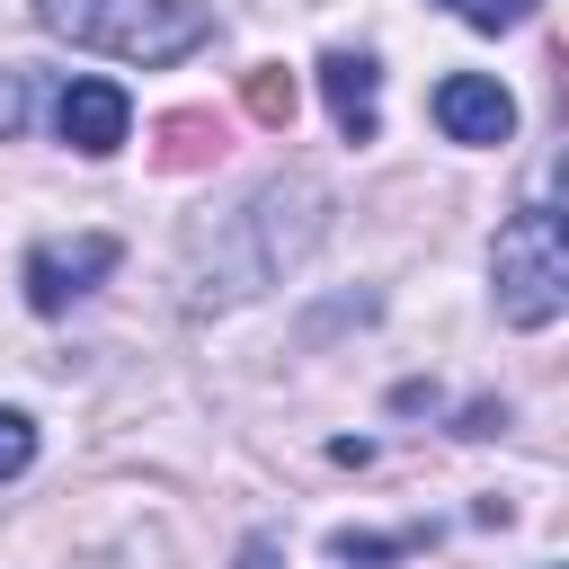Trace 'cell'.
I'll return each instance as SVG.
<instances>
[{"label":"cell","instance_id":"cell-1","mask_svg":"<svg viewBox=\"0 0 569 569\" xmlns=\"http://www.w3.org/2000/svg\"><path fill=\"white\" fill-rule=\"evenodd\" d=\"M329 231V187L320 178H267L249 187L222 222H204L187 240V311H231L267 284H284V267H302Z\"/></svg>","mask_w":569,"mask_h":569},{"label":"cell","instance_id":"cell-2","mask_svg":"<svg viewBox=\"0 0 569 569\" xmlns=\"http://www.w3.org/2000/svg\"><path fill=\"white\" fill-rule=\"evenodd\" d=\"M36 18L62 44H89L116 62H178L213 36V18L196 0H36Z\"/></svg>","mask_w":569,"mask_h":569},{"label":"cell","instance_id":"cell-3","mask_svg":"<svg viewBox=\"0 0 569 569\" xmlns=\"http://www.w3.org/2000/svg\"><path fill=\"white\" fill-rule=\"evenodd\" d=\"M489 293H498L507 329H551L569 311V231H560L551 204L507 213V231L489 249Z\"/></svg>","mask_w":569,"mask_h":569},{"label":"cell","instance_id":"cell-4","mask_svg":"<svg viewBox=\"0 0 569 569\" xmlns=\"http://www.w3.org/2000/svg\"><path fill=\"white\" fill-rule=\"evenodd\" d=\"M116 258H124L116 231H71V240H36L18 276H27V302H36V311H71L89 284L116 276Z\"/></svg>","mask_w":569,"mask_h":569},{"label":"cell","instance_id":"cell-5","mask_svg":"<svg viewBox=\"0 0 569 569\" xmlns=\"http://www.w3.org/2000/svg\"><path fill=\"white\" fill-rule=\"evenodd\" d=\"M53 124H62V142H71L80 160H107V151H124V133H133V98H124L116 80H62Z\"/></svg>","mask_w":569,"mask_h":569},{"label":"cell","instance_id":"cell-6","mask_svg":"<svg viewBox=\"0 0 569 569\" xmlns=\"http://www.w3.org/2000/svg\"><path fill=\"white\" fill-rule=\"evenodd\" d=\"M436 124H445V142L489 151V142L516 133V98H507L489 71H445V80H436Z\"/></svg>","mask_w":569,"mask_h":569},{"label":"cell","instance_id":"cell-7","mask_svg":"<svg viewBox=\"0 0 569 569\" xmlns=\"http://www.w3.org/2000/svg\"><path fill=\"white\" fill-rule=\"evenodd\" d=\"M320 98H329V124H338L347 142H373V133H382V71H373V53L329 44V53H320Z\"/></svg>","mask_w":569,"mask_h":569},{"label":"cell","instance_id":"cell-8","mask_svg":"<svg viewBox=\"0 0 569 569\" xmlns=\"http://www.w3.org/2000/svg\"><path fill=\"white\" fill-rule=\"evenodd\" d=\"M213 151H222V133H213L204 116H169V124H160V160H169V169H196V160H213Z\"/></svg>","mask_w":569,"mask_h":569},{"label":"cell","instance_id":"cell-9","mask_svg":"<svg viewBox=\"0 0 569 569\" xmlns=\"http://www.w3.org/2000/svg\"><path fill=\"white\" fill-rule=\"evenodd\" d=\"M249 116L258 124H293V71L284 62H258L249 71Z\"/></svg>","mask_w":569,"mask_h":569},{"label":"cell","instance_id":"cell-10","mask_svg":"<svg viewBox=\"0 0 569 569\" xmlns=\"http://www.w3.org/2000/svg\"><path fill=\"white\" fill-rule=\"evenodd\" d=\"M36 462V418L27 409H0V480H18Z\"/></svg>","mask_w":569,"mask_h":569},{"label":"cell","instance_id":"cell-11","mask_svg":"<svg viewBox=\"0 0 569 569\" xmlns=\"http://www.w3.org/2000/svg\"><path fill=\"white\" fill-rule=\"evenodd\" d=\"M27 116H36V80H27L18 62H0V142H9Z\"/></svg>","mask_w":569,"mask_h":569},{"label":"cell","instance_id":"cell-12","mask_svg":"<svg viewBox=\"0 0 569 569\" xmlns=\"http://www.w3.org/2000/svg\"><path fill=\"white\" fill-rule=\"evenodd\" d=\"M445 9H453L462 27H480V36H498V27H516L533 0H445Z\"/></svg>","mask_w":569,"mask_h":569},{"label":"cell","instance_id":"cell-13","mask_svg":"<svg viewBox=\"0 0 569 569\" xmlns=\"http://www.w3.org/2000/svg\"><path fill=\"white\" fill-rule=\"evenodd\" d=\"M418 533H329V551L338 560H391V551H409Z\"/></svg>","mask_w":569,"mask_h":569},{"label":"cell","instance_id":"cell-14","mask_svg":"<svg viewBox=\"0 0 569 569\" xmlns=\"http://www.w3.org/2000/svg\"><path fill=\"white\" fill-rule=\"evenodd\" d=\"M240 569H276V542H267V533H249V542H240Z\"/></svg>","mask_w":569,"mask_h":569}]
</instances>
